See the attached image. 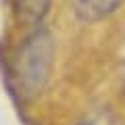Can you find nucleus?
Returning <instances> with one entry per match:
<instances>
[{"instance_id": "obj_3", "label": "nucleus", "mask_w": 125, "mask_h": 125, "mask_svg": "<svg viewBox=\"0 0 125 125\" xmlns=\"http://www.w3.org/2000/svg\"><path fill=\"white\" fill-rule=\"evenodd\" d=\"M52 0H15V15L25 25H36L48 13Z\"/></svg>"}, {"instance_id": "obj_2", "label": "nucleus", "mask_w": 125, "mask_h": 125, "mask_svg": "<svg viewBox=\"0 0 125 125\" xmlns=\"http://www.w3.org/2000/svg\"><path fill=\"white\" fill-rule=\"evenodd\" d=\"M123 0H73L75 15L83 21H98L113 15Z\"/></svg>"}, {"instance_id": "obj_4", "label": "nucleus", "mask_w": 125, "mask_h": 125, "mask_svg": "<svg viewBox=\"0 0 125 125\" xmlns=\"http://www.w3.org/2000/svg\"><path fill=\"white\" fill-rule=\"evenodd\" d=\"M81 125H100V123H96V121H85V123H81Z\"/></svg>"}, {"instance_id": "obj_1", "label": "nucleus", "mask_w": 125, "mask_h": 125, "mask_svg": "<svg viewBox=\"0 0 125 125\" xmlns=\"http://www.w3.org/2000/svg\"><path fill=\"white\" fill-rule=\"evenodd\" d=\"M52 56H54V44L50 33L44 29L31 33L19 48L13 62V75L17 90L25 98L36 96L46 85L50 67H52Z\"/></svg>"}]
</instances>
